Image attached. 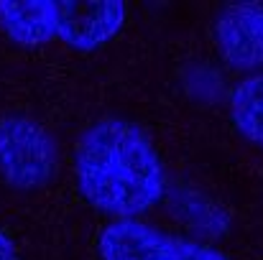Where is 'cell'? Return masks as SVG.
Wrapping results in <instances>:
<instances>
[{
	"label": "cell",
	"mask_w": 263,
	"mask_h": 260,
	"mask_svg": "<svg viewBox=\"0 0 263 260\" xmlns=\"http://www.w3.org/2000/svg\"><path fill=\"white\" fill-rule=\"evenodd\" d=\"M74 173L82 199L118 219L148 212L166 189V173L154 143L123 117H105L82 135Z\"/></svg>",
	"instance_id": "1"
},
{
	"label": "cell",
	"mask_w": 263,
	"mask_h": 260,
	"mask_svg": "<svg viewBox=\"0 0 263 260\" xmlns=\"http://www.w3.org/2000/svg\"><path fill=\"white\" fill-rule=\"evenodd\" d=\"M57 171L51 135L26 115L0 117V178L21 191L41 189Z\"/></svg>",
	"instance_id": "2"
},
{
	"label": "cell",
	"mask_w": 263,
	"mask_h": 260,
	"mask_svg": "<svg viewBox=\"0 0 263 260\" xmlns=\"http://www.w3.org/2000/svg\"><path fill=\"white\" fill-rule=\"evenodd\" d=\"M54 10L57 36L77 51L110 44L125 23V5L118 0H59Z\"/></svg>",
	"instance_id": "3"
},
{
	"label": "cell",
	"mask_w": 263,
	"mask_h": 260,
	"mask_svg": "<svg viewBox=\"0 0 263 260\" xmlns=\"http://www.w3.org/2000/svg\"><path fill=\"white\" fill-rule=\"evenodd\" d=\"M215 41L230 67L263 74V5H228L215 23Z\"/></svg>",
	"instance_id": "4"
},
{
	"label": "cell",
	"mask_w": 263,
	"mask_h": 260,
	"mask_svg": "<svg viewBox=\"0 0 263 260\" xmlns=\"http://www.w3.org/2000/svg\"><path fill=\"white\" fill-rule=\"evenodd\" d=\"M174 248V237L138 219H118L107 225L97 240L102 260H172Z\"/></svg>",
	"instance_id": "5"
},
{
	"label": "cell",
	"mask_w": 263,
	"mask_h": 260,
	"mask_svg": "<svg viewBox=\"0 0 263 260\" xmlns=\"http://www.w3.org/2000/svg\"><path fill=\"white\" fill-rule=\"evenodd\" d=\"M0 28L18 46H41L57 36V10L51 0L0 3Z\"/></svg>",
	"instance_id": "6"
},
{
	"label": "cell",
	"mask_w": 263,
	"mask_h": 260,
	"mask_svg": "<svg viewBox=\"0 0 263 260\" xmlns=\"http://www.w3.org/2000/svg\"><path fill=\"white\" fill-rule=\"evenodd\" d=\"M230 117L248 143L263 148V74H251L235 87L230 97Z\"/></svg>",
	"instance_id": "7"
},
{
	"label": "cell",
	"mask_w": 263,
	"mask_h": 260,
	"mask_svg": "<svg viewBox=\"0 0 263 260\" xmlns=\"http://www.w3.org/2000/svg\"><path fill=\"white\" fill-rule=\"evenodd\" d=\"M172 260H228V258L222 253H217L215 248H207V245H199V243L176 240Z\"/></svg>",
	"instance_id": "8"
},
{
	"label": "cell",
	"mask_w": 263,
	"mask_h": 260,
	"mask_svg": "<svg viewBox=\"0 0 263 260\" xmlns=\"http://www.w3.org/2000/svg\"><path fill=\"white\" fill-rule=\"evenodd\" d=\"M0 260H18V250L5 232H0Z\"/></svg>",
	"instance_id": "9"
}]
</instances>
